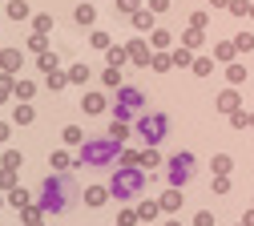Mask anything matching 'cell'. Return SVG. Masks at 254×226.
<instances>
[{"label": "cell", "mask_w": 254, "mask_h": 226, "mask_svg": "<svg viewBox=\"0 0 254 226\" xmlns=\"http://www.w3.org/2000/svg\"><path fill=\"white\" fill-rule=\"evenodd\" d=\"M250 12H254V4H250Z\"/></svg>", "instance_id": "6f0895ef"}, {"label": "cell", "mask_w": 254, "mask_h": 226, "mask_svg": "<svg viewBox=\"0 0 254 226\" xmlns=\"http://www.w3.org/2000/svg\"><path fill=\"white\" fill-rule=\"evenodd\" d=\"M37 93V81H16V101H33Z\"/></svg>", "instance_id": "d6986e66"}, {"label": "cell", "mask_w": 254, "mask_h": 226, "mask_svg": "<svg viewBox=\"0 0 254 226\" xmlns=\"http://www.w3.org/2000/svg\"><path fill=\"white\" fill-rule=\"evenodd\" d=\"M89 41H93V49H109V45H113V41H109V32H101V28H97V32H93V37H89Z\"/></svg>", "instance_id": "f35d334b"}, {"label": "cell", "mask_w": 254, "mask_h": 226, "mask_svg": "<svg viewBox=\"0 0 254 226\" xmlns=\"http://www.w3.org/2000/svg\"><path fill=\"white\" fill-rule=\"evenodd\" d=\"M73 16H77V24H93V20H97V8H93V4H81Z\"/></svg>", "instance_id": "cb8c5ba5"}, {"label": "cell", "mask_w": 254, "mask_h": 226, "mask_svg": "<svg viewBox=\"0 0 254 226\" xmlns=\"http://www.w3.org/2000/svg\"><path fill=\"white\" fill-rule=\"evenodd\" d=\"M226 8H230L234 16H246V12H250V4H246V0H230V4H226Z\"/></svg>", "instance_id": "ee69618b"}, {"label": "cell", "mask_w": 254, "mask_h": 226, "mask_svg": "<svg viewBox=\"0 0 254 226\" xmlns=\"http://www.w3.org/2000/svg\"><path fill=\"white\" fill-rule=\"evenodd\" d=\"M109 138H113V142H125V138H129V121H117V117H113V121H109Z\"/></svg>", "instance_id": "ac0fdd59"}, {"label": "cell", "mask_w": 254, "mask_h": 226, "mask_svg": "<svg viewBox=\"0 0 254 226\" xmlns=\"http://www.w3.org/2000/svg\"><path fill=\"white\" fill-rule=\"evenodd\" d=\"M166 134H170V117H166L162 109H153V113H141V117H137V138H141L145 146H162Z\"/></svg>", "instance_id": "277c9868"}, {"label": "cell", "mask_w": 254, "mask_h": 226, "mask_svg": "<svg viewBox=\"0 0 254 226\" xmlns=\"http://www.w3.org/2000/svg\"><path fill=\"white\" fill-rule=\"evenodd\" d=\"M33 8H28V0H8V20H28Z\"/></svg>", "instance_id": "8fae6325"}, {"label": "cell", "mask_w": 254, "mask_h": 226, "mask_svg": "<svg viewBox=\"0 0 254 226\" xmlns=\"http://www.w3.org/2000/svg\"><path fill=\"white\" fill-rule=\"evenodd\" d=\"M166 226H182V222H166Z\"/></svg>", "instance_id": "11a10c76"}, {"label": "cell", "mask_w": 254, "mask_h": 226, "mask_svg": "<svg viewBox=\"0 0 254 226\" xmlns=\"http://www.w3.org/2000/svg\"><path fill=\"white\" fill-rule=\"evenodd\" d=\"M174 65H182V69H186V65H194V57H190V49L182 45V49H174V57H170Z\"/></svg>", "instance_id": "836d02e7"}, {"label": "cell", "mask_w": 254, "mask_h": 226, "mask_svg": "<svg viewBox=\"0 0 254 226\" xmlns=\"http://www.w3.org/2000/svg\"><path fill=\"white\" fill-rule=\"evenodd\" d=\"M137 113H145V93L133 89V85H121V89H117V109H113V117H117V121H129V117H137Z\"/></svg>", "instance_id": "5b68a950"}, {"label": "cell", "mask_w": 254, "mask_h": 226, "mask_svg": "<svg viewBox=\"0 0 254 226\" xmlns=\"http://www.w3.org/2000/svg\"><path fill=\"white\" fill-rule=\"evenodd\" d=\"M250 125H254V113H250Z\"/></svg>", "instance_id": "9f6ffc18"}, {"label": "cell", "mask_w": 254, "mask_h": 226, "mask_svg": "<svg viewBox=\"0 0 254 226\" xmlns=\"http://www.w3.org/2000/svg\"><path fill=\"white\" fill-rule=\"evenodd\" d=\"M12 93H16V81H12V73H0V101H8Z\"/></svg>", "instance_id": "ffe728a7"}, {"label": "cell", "mask_w": 254, "mask_h": 226, "mask_svg": "<svg viewBox=\"0 0 254 226\" xmlns=\"http://www.w3.org/2000/svg\"><path fill=\"white\" fill-rule=\"evenodd\" d=\"M141 8V0H117V12H125V16H133Z\"/></svg>", "instance_id": "d590c367"}, {"label": "cell", "mask_w": 254, "mask_h": 226, "mask_svg": "<svg viewBox=\"0 0 254 226\" xmlns=\"http://www.w3.org/2000/svg\"><path fill=\"white\" fill-rule=\"evenodd\" d=\"M0 161H4L8 170H20V166H24V157H20L16 150H4V153H0Z\"/></svg>", "instance_id": "83f0119b"}, {"label": "cell", "mask_w": 254, "mask_h": 226, "mask_svg": "<svg viewBox=\"0 0 254 226\" xmlns=\"http://www.w3.org/2000/svg\"><path fill=\"white\" fill-rule=\"evenodd\" d=\"M20 49H0V73H16L20 69Z\"/></svg>", "instance_id": "52a82bcc"}, {"label": "cell", "mask_w": 254, "mask_h": 226, "mask_svg": "<svg viewBox=\"0 0 254 226\" xmlns=\"http://www.w3.org/2000/svg\"><path fill=\"white\" fill-rule=\"evenodd\" d=\"M49 166H53V170H69V166H73V157H69L65 150H57V153L49 157Z\"/></svg>", "instance_id": "603a6c76"}, {"label": "cell", "mask_w": 254, "mask_h": 226, "mask_svg": "<svg viewBox=\"0 0 254 226\" xmlns=\"http://www.w3.org/2000/svg\"><path fill=\"white\" fill-rule=\"evenodd\" d=\"M37 65H41L45 73H57V69H61V57H57V53H41V61H37Z\"/></svg>", "instance_id": "44dd1931"}, {"label": "cell", "mask_w": 254, "mask_h": 226, "mask_svg": "<svg viewBox=\"0 0 254 226\" xmlns=\"http://www.w3.org/2000/svg\"><path fill=\"white\" fill-rule=\"evenodd\" d=\"M137 166L145 170V166H162V153H157V146H149L145 153H141V161H137Z\"/></svg>", "instance_id": "484cf974"}, {"label": "cell", "mask_w": 254, "mask_h": 226, "mask_svg": "<svg viewBox=\"0 0 254 226\" xmlns=\"http://www.w3.org/2000/svg\"><path fill=\"white\" fill-rule=\"evenodd\" d=\"M69 81H73V85H85V81H89V65H73V69H69Z\"/></svg>", "instance_id": "f546056e"}, {"label": "cell", "mask_w": 254, "mask_h": 226, "mask_svg": "<svg viewBox=\"0 0 254 226\" xmlns=\"http://www.w3.org/2000/svg\"><path fill=\"white\" fill-rule=\"evenodd\" d=\"M20 214H24V226H45V210H41V206H37V210L28 206V210H20Z\"/></svg>", "instance_id": "7402d4cb"}, {"label": "cell", "mask_w": 254, "mask_h": 226, "mask_svg": "<svg viewBox=\"0 0 254 226\" xmlns=\"http://www.w3.org/2000/svg\"><path fill=\"white\" fill-rule=\"evenodd\" d=\"M194 73H198V77H210V73H214V61H206V57L194 61Z\"/></svg>", "instance_id": "ab89813d"}, {"label": "cell", "mask_w": 254, "mask_h": 226, "mask_svg": "<svg viewBox=\"0 0 254 226\" xmlns=\"http://www.w3.org/2000/svg\"><path fill=\"white\" fill-rule=\"evenodd\" d=\"M4 202H8V198H4V190H0V206H4Z\"/></svg>", "instance_id": "f5cc1de1"}, {"label": "cell", "mask_w": 254, "mask_h": 226, "mask_svg": "<svg viewBox=\"0 0 254 226\" xmlns=\"http://www.w3.org/2000/svg\"><path fill=\"white\" fill-rule=\"evenodd\" d=\"M194 170H198L194 153H186V150H182V153H174V157H170V186H178V190H182L190 178H194Z\"/></svg>", "instance_id": "8992f818"}, {"label": "cell", "mask_w": 254, "mask_h": 226, "mask_svg": "<svg viewBox=\"0 0 254 226\" xmlns=\"http://www.w3.org/2000/svg\"><path fill=\"white\" fill-rule=\"evenodd\" d=\"M218 109H222V113H238V93H234V89H226V93L218 97Z\"/></svg>", "instance_id": "2e32d148"}, {"label": "cell", "mask_w": 254, "mask_h": 226, "mask_svg": "<svg viewBox=\"0 0 254 226\" xmlns=\"http://www.w3.org/2000/svg\"><path fill=\"white\" fill-rule=\"evenodd\" d=\"M8 138H12V129H8L4 121H0V142H8Z\"/></svg>", "instance_id": "f907efd6"}, {"label": "cell", "mask_w": 254, "mask_h": 226, "mask_svg": "<svg viewBox=\"0 0 254 226\" xmlns=\"http://www.w3.org/2000/svg\"><path fill=\"white\" fill-rule=\"evenodd\" d=\"M33 117H37V109H33V105H28V101H16V109H12V121H16V125H28Z\"/></svg>", "instance_id": "7c38bea8"}, {"label": "cell", "mask_w": 254, "mask_h": 226, "mask_svg": "<svg viewBox=\"0 0 254 226\" xmlns=\"http://www.w3.org/2000/svg\"><path fill=\"white\" fill-rule=\"evenodd\" d=\"M61 138H65V146H85V129L81 125H65V129H61Z\"/></svg>", "instance_id": "4fadbf2b"}, {"label": "cell", "mask_w": 254, "mask_h": 226, "mask_svg": "<svg viewBox=\"0 0 254 226\" xmlns=\"http://www.w3.org/2000/svg\"><path fill=\"white\" fill-rule=\"evenodd\" d=\"M45 85H49V89H65V85H69V73H61V69H57V73L45 77Z\"/></svg>", "instance_id": "4dcf8cb0"}, {"label": "cell", "mask_w": 254, "mask_h": 226, "mask_svg": "<svg viewBox=\"0 0 254 226\" xmlns=\"http://www.w3.org/2000/svg\"><path fill=\"white\" fill-rule=\"evenodd\" d=\"M157 210H162V202H141V206H137V218L149 222V218H157Z\"/></svg>", "instance_id": "1f68e13d"}, {"label": "cell", "mask_w": 254, "mask_h": 226, "mask_svg": "<svg viewBox=\"0 0 254 226\" xmlns=\"http://www.w3.org/2000/svg\"><path fill=\"white\" fill-rule=\"evenodd\" d=\"M81 109H85V113H105V97H101V93H85V97H81Z\"/></svg>", "instance_id": "30bf717a"}, {"label": "cell", "mask_w": 254, "mask_h": 226, "mask_svg": "<svg viewBox=\"0 0 254 226\" xmlns=\"http://www.w3.org/2000/svg\"><path fill=\"white\" fill-rule=\"evenodd\" d=\"M77 198V182L69 178V170H53L41 182V210L45 214H65Z\"/></svg>", "instance_id": "6da1fadb"}, {"label": "cell", "mask_w": 254, "mask_h": 226, "mask_svg": "<svg viewBox=\"0 0 254 226\" xmlns=\"http://www.w3.org/2000/svg\"><path fill=\"white\" fill-rule=\"evenodd\" d=\"M234 49H242V53H250V49H254V37H246V32H242V37L234 41Z\"/></svg>", "instance_id": "bcb514c9"}, {"label": "cell", "mask_w": 254, "mask_h": 226, "mask_svg": "<svg viewBox=\"0 0 254 226\" xmlns=\"http://www.w3.org/2000/svg\"><path fill=\"white\" fill-rule=\"evenodd\" d=\"M210 4H226V0H210Z\"/></svg>", "instance_id": "db71d44e"}, {"label": "cell", "mask_w": 254, "mask_h": 226, "mask_svg": "<svg viewBox=\"0 0 254 226\" xmlns=\"http://www.w3.org/2000/svg\"><path fill=\"white\" fill-rule=\"evenodd\" d=\"M194 226H214V214H210V210H198V218H194Z\"/></svg>", "instance_id": "7dc6e473"}, {"label": "cell", "mask_w": 254, "mask_h": 226, "mask_svg": "<svg viewBox=\"0 0 254 226\" xmlns=\"http://www.w3.org/2000/svg\"><path fill=\"white\" fill-rule=\"evenodd\" d=\"M230 166H234V161H230L226 153H218V157H214V170H218V174H230Z\"/></svg>", "instance_id": "60d3db41"}, {"label": "cell", "mask_w": 254, "mask_h": 226, "mask_svg": "<svg viewBox=\"0 0 254 226\" xmlns=\"http://www.w3.org/2000/svg\"><path fill=\"white\" fill-rule=\"evenodd\" d=\"M105 85H109V89H121V69L109 65V69H105Z\"/></svg>", "instance_id": "74e56055"}, {"label": "cell", "mask_w": 254, "mask_h": 226, "mask_svg": "<svg viewBox=\"0 0 254 226\" xmlns=\"http://www.w3.org/2000/svg\"><path fill=\"white\" fill-rule=\"evenodd\" d=\"M117 161H121V166H137V161H141V153H133V150H121V157H117Z\"/></svg>", "instance_id": "7bdbcfd3"}, {"label": "cell", "mask_w": 254, "mask_h": 226, "mask_svg": "<svg viewBox=\"0 0 254 226\" xmlns=\"http://www.w3.org/2000/svg\"><path fill=\"white\" fill-rule=\"evenodd\" d=\"M153 24V8H137L133 12V28H149Z\"/></svg>", "instance_id": "4316f807"}, {"label": "cell", "mask_w": 254, "mask_h": 226, "mask_svg": "<svg viewBox=\"0 0 254 226\" xmlns=\"http://www.w3.org/2000/svg\"><path fill=\"white\" fill-rule=\"evenodd\" d=\"M242 226H246V222H242Z\"/></svg>", "instance_id": "680465c9"}, {"label": "cell", "mask_w": 254, "mask_h": 226, "mask_svg": "<svg viewBox=\"0 0 254 226\" xmlns=\"http://www.w3.org/2000/svg\"><path fill=\"white\" fill-rule=\"evenodd\" d=\"M141 190H145V170H141V166H121V170L113 174V182H109V194H113L117 202L141 198Z\"/></svg>", "instance_id": "7a4b0ae2"}, {"label": "cell", "mask_w": 254, "mask_h": 226, "mask_svg": "<svg viewBox=\"0 0 254 226\" xmlns=\"http://www.w3.org/2000/svg\"><path fill=\"white\" fill-rule=\"evenodd\" d=\"M226 77H230V85L246 81V65H230V69H226Z\"/></svg>", "instance_id": "e575fe53"}, {"label": "cell", "mask_w": 254, "mask_h": 226, "mask_svg": "<svg viewBox=\"0 0 254 226\" xmlns=\"http://www.w3.org/2000/svg\"><path fill=\"white\" fill-rule=\"evenodd\" d=\"M133 222H137V214H133V210H125V214L117 218V226H133Z\"/></svg>", "instance_id": "c3c4849f"}, {"label": "cell", "mask_w": 254, "mask_h": 226, "mask_svg": "<svg viewBox=\"0 0 254 226\" xmlns=\"http://www.w3.org/2000/svg\"><path fill=\"white\" fill-rule=\"evenodd\" d=\"M105 202H109V186H89V190H85V206L97 210V206H105Z\"/></svg>", "instance_id": "ba28073f"}, {"label": "cell", "mask_w": 254, "mask_h": 226, "mask_svg": "<svg viewBox=\"0 0 254 226\" xmlns=\"http://www.w3.org/2000/svg\"><path fill=\"white\" fill-rule=\"evenodd\" d=\"M117 157H121V142H113V138H89L81 146L77 166H113Z\"/></svg>", "instance_id": "3957f363"}, {"label": "cell", "mask_w": 254, "mask_h": 226, "mask_svg": "<svg viewBox=\"0 0 254 226\" xmlns=\"http://www.w3.org/2000/svg\"><path fill=\"white\" fill-rule=\"evenodd\" d=\"M149 8H153V12H166V8H170V0H149Z\"/></svg>", "instance_id": "681fc988"}, {"label": "cell", "mask_w": 254, "mask_h": 226, "mask_svg": "<svg viewBox=\"0 0 254 226\" xmlns=\"http://www.w3.org/2000/svg\"><path fill=\"white\" fill-rule=\"evenodd\" d=\"M166 45H170V32L157 28V32H153V49H166Z\"/></svg>", "instance_id": "f6af8a7d"}, {"label": "cell", "mask_w": 254, "mask_h": 226, "mask_svg": "<svg viewBox=\"0 0 254 226\" xmlns=\"http://www.w3.org/2000/svg\"><path fill=\"white\" fill-rule=\"evenodd\" d=\"M8 206H16V210H28V206H33V194H28L24 186H16V190H8Z\"/></svg>", "instance_id": "9c48e42d"}, {"label": "cell", "mask_w": 254, "mask_h": 226, "mask_svg": "<svg viewBox=\"0 0 254 226\" xmlns=\"http://www.w3.org/2000/svg\"><path fill=\"white\" fill-rule=\"evenodd\" d=\"M202 45V28H190L186 32V49H198Z\"/></svg>", "instance_id": "b9f144b4"}, {"label": "cell", "mask_w": 254, "mask_h": 226, "mask_svg": "<svg viewBox=\"0 0 254 226\" xmlns=\"http://www.w3.org/2000/svg\"><path fill=\"white\" fill-rule=\"evenodd\" d=\"M182 202H186V198H182V190H178V186H170V190L162 194V210H178Z\"/></svg>", "instance_id": "9a60e30c"}, {"label": "cell", "mask_w": 254, "mask_h": 226, "mask_svg": "<svg viewBox=\"0 0 254 226\" xmlns=\"http://www.w3.org/2000/svg\"><path fill=\"white\" fill-rule=\"evenodd\" d=\"M246 226H254V210H250V214H246Z\"/></svg>", "instance_id": "816d5d0a"}, {"label": "cell", "mask_w": 254, "mask_h": 226, "mask_svg": "<svg viewBox=\"0 0 254 226\" xmlns=\"http://www.w3.org/2000/svg\"><path fill=\"white\" fill-rule=\"evenodd\" d=\"M0 190H4V194H8V190H16V170H8V166L0 170Z\"/></svg>", "instance_id": "f1b7e54d"}, {"label": "cell", "mask_w": 254, "mask_h": 226, "mask_svg": "<svg viewBox=\"0 0 254 226\" xmlns=\"http://www.w3.org/2000/svg\"><path fill=\"white\" fill-rule=\"evenodd\" d=\"M28 49H33V53H49V37H41V32H33V37H28Z\"/></svg>", "instance_id": "d6a6232c"}, {"label": "cell", "mask_w": 254, "mask_h": 226, "mask_svg": "<svg viewBox=\"0 0 254 226\" xmlns=\"http://www.w3.org/2000/svg\"><path fill=\"white\" fill-rule=\"evenodd\" d=\"M149 65H153V73H166V69H170V65H174V61H170L166 53H157V57H153Z\"/></svg>", "instance_id": "8d00e7d4"}, {"label": "cell", "mask_w": 254, "mask_h": 226, "mask_svg": "<svg viewBox=\"0 0 254 226\" xmlns=\"http://www.w3.org/2000/svg\"><path fill=\"white\" fill-rule=\"evenodd\" d=\"M33 32H41V37H49V32H53V16H49V12H41V16L33 20Z\"/></svg>", "instance_id": "d4e9b609"}, {"label": "cell", "mask_w": 254, "mask_h": 226, "mask_svg": "<svg viewBox=\"0 0 254 226\" xmlns=\"http://www.w3.org/2000/svg\"><path fill=\"white\" fill-rule=\"evenodd\" d=\"M129 61H133V65H149V49H145V41H133V45H129Z\"/></svg>", "instance_id": "e0dca14e"}, {"label": "cell", "mask_w": 254, "mask_h": 226, "mask_svg": "<svg viewBox=\"0 0 254 226\" xmlns=\"http://www.w3.org/2000/svg\"><path fill=\"white\" fill-rule=\"evenodd\" d=\"M105 57H109V65H113V69H121V65L129 61V49H121V45H109V49H105Z\"/></svg>", "instance_id": "5bb4252c"}]
</instances>
